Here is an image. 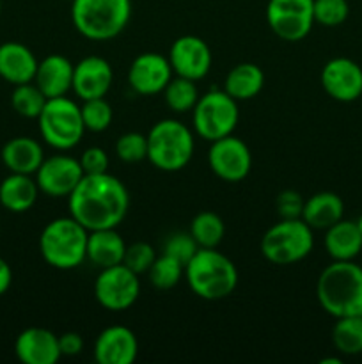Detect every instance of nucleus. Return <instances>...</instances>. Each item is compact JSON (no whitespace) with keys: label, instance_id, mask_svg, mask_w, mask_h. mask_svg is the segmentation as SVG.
<instances>
[{"label":"nucleus","instance_id":"f257e3e1","mask_svg":"<svg viewBox=\"0 0 362 364\" xmlns=\"http://www.w3.org/2000/svg\"><path fill=\"white\" fill-rule=\"evenodd\" d=\"M70 215L87 231L117 228L130 208V194L121 180L109 173L84 174L67 196Z\"/></svg>","mask_w":362,"mask_h":364},{"label":"nucleus","instance_id":"f03ea898","mask_svg":"<svg viewBox=\"0 0 362 364\" xmlns=\"http://www.w3.org/2000/svg\"><path fill=\"white\" fill-rule=\"evenodd\" d=\"M316 299L334 318L362 315V267L353 262H332L316 281Z\"/></svg>","mask_w":362,"mask_h":364},{"label":"nucleus","instance_id":"7ed1b4c3","mask_svg":"<svg viewBox=\"0 0 362 364\" xmlns=\"http://www.w3.org/2000/svg\"><path fill=\"white\" fill-rule=\"evenodd\" d=\"M185 277L197 297L220 301L236 290L238 270L227 256L215 249H201L185 265Z\"/></svg>","mask_w":362,"mask_h":364},{"label":"nucleus","instance_id":"20e7f679","mask_svg":"<svg viewBox=\"0 0 362 364\" xmlns=\"http://www.w3.org/2000/svg\"><path fill=\"white\" fill-rule=\"evenodd\" d=\"M89 231L73 217H59L43 228L39 252L50 267L71 270L87 259Z\"/></svg>","mask_w":362,"mask_h":364},{"label":"nucleus","instance_id":"39448f33","mask_svg":"<svg viewBox=\"0 0 362 364\" xmlns=\"http://www.w3.org/2000/svg\"><path fill=\"white\" fill-rule=\"evenodd\" d=\"M130 18L131 0H71V21L91 41L117 38Z\"/></svg>","mask_w":362,"mask_h":364},{"label":"nucleus","instance_id":"423d86ee","mask_svg":"<svg viewBox=\"0 0 362 364\" xmlns=\"http://www.w3.org/2000/svg\"><path fill=\"white\" fill-rule=\"evenodd\" d=\"M194 134L177 119H162L148 134V160L160 171L176 173L194 155Z\"/></svg>","mask_w":362,"mask_h":364},{"label":"nucleus","instance_id":"0eeeda50","mask_svg":"<svg viewBox=\"0 0 362 364\" xmlns=\"http://www.w3.org/2000/svg\"><path fill=\"white\" fill-rule=\"evenodd\" d=\"M314 247L312 228L302 219H280L263 235L261 255L273 265H293L311 255Z\"/></svg>","mask_w":362,"mask_h":364},{"label":"nucleus","instance_id":"6e6552de","mask_svg":"<svg viewBox=\"0 0 362 364\" xmlns=\"http://www.w3.org/2000/svg\"><path fill=\"white\" fill-rule=\"evenodd\" d=\"M38 127L43 141L59 151L75 148L85 134L80 107L67 96L46 100L38 117Z\"/></svg>","mask_w":362,"mask_h":364},{"label":"nucleus","instance_id":"1a4fd4ad","mask_svg":"<svg viewBox=\"0 0 362 364\" xmlns=\"http://www.w3.org/2000/svg\"><path fill=\"white\" fill-rule=\"evenodd\" d=\"M195 134L204 141L213 142L227 137L236 128L240 119L238 102L231 98L226 91L212 89L206 95L199 96L194 110H192Z\"/></svg>","mask_w":362,"mask_h":364},{"label":"nucleus","instance_id":"9d476101","mask_svg":"<svg viewBox=\"0 0 362 364\" xmlns=\"http://www.w3.org/2000/svg\"><path fill=\"white\" fill-rule=\"evenodd\" d=\"M141 295L138 274L128 269L124 263L102 269L94 283V297L106 311H126L137 302Z\"/></svg>","mask_w":362,"mask_h":364},{"label":"nucleus","instance_id":"9b49d317","mask_svg":"<svg viewBox=\"0 0 362 364\" xmlns=\"http://www.w3.org/2000/svg\"><path fill=\"white\" fill-rule=\"evenodd\" d=\"M314 0H268L266 21L277 38L302 41L314 25Z\"/></svg>","mask_w":362,"mask_h":364},{"label":"nucleus","instance_id":"f8f14e48","mask_svg":"<svg viewBox=\"0 0 362 364\" xmlns=\"http://www.w3.org/2000/svg\"><path fill=\"white\" fill-rule=\"evenodd\" d=\"M208 162L215 176L227 183H238L251 173L252 155L248 146L231 134L212 142Z\"/></svg>","mask_w":362,"mask_h":364},{"label":"nucleus","instance_id":"ddd939ff","mask_svg":"<svg viewBox=\"0 0 362 364\" xmlns=\"http://www.w3.org/2000/svg\"><path fill=\"white\" fill-rule=\"evenodd\" d=\"M84 176L80 160L70 155H53L35 171L39 192L48 198H67Z\"/></svg>","mask_w":362,"mask_h":364},{"label":"nucleus","instance_id":"4468645a","mask_svg":"<svg viewBox=\"0 0 362 364\" xmlns=\"http://www.w3.org/2000/svg\"><path fill=\"white\" fill-rule=\"evenodd\" d=\"M169 63L174 75L190 78L197 82L202 80L212 70V50L204 39L197 36H181L170 45Z\"/></svg>","mask_w":362,"mask_h":364},{"label":"nucleus","instance_id":"2eb2a0df","mask_svg":"<svg viewBox=\"0 0 362 364\" xmlns=\"http://www.w3.org/2000/svg\"><path fill=\"white\" fill-rule=\"evenodd\" d=\"M174 71L169 59L162 53L146 52L133 59L128 70V82L137 95L153 96L163 92Z\"/></svg>","mask_w":362,"mask_h":364},{"label":"nucleus","instance_id":"dca6fc26","mask_svg":"<svg viewBox=\"0 0 362 364\" xmlns=\"http://www.w3.org/2000/svg\"><path fill=\"white\" fill-rule=\"evenodd\" d=\"M322 85L337 102H355L362 96V68L348 57H334L323 66Z\"/></svg>","mask_w":362,"mask_h":364},{"label":"nucleus","instance_id":"f3484780","mask_svg":"<svg viewBox=\"0 0 362 364\" xmlns=\"http://www.w3.org/2000/svg\"><path fill=\"white\" fill-rule=\"evenodd\" d=\"M112 82L114 71L109 60L98 55H89L75 64L71 91L82 102L92 98H105L112 87Z\"/></svg>","mask_w":362,"mask_h":364},{"label":"nucleus","instance_id":"a211bd4d","mask_svg":"<svg viewBox=\"0 0 362 364\" xmlns=\"http://www.w3.org/2000/svg\"><path fill=\"white\" fill-rule=\"evenodd\" d=\"M14 354L23 364H55L62 358L59 336L45 327H28L18 334Z\"/></svg>","mask_w":362,"mask_h":364},{"label":"nucleus","instance_id":"6ab92c4d","mask_svg":"<svg viewBox=\"0 0 362 364\" xmlns=\"http://www.w3.org/2000/svg\"><path fill=\"white\" fill-rule=\"evenodd\" d=\"M137 354V336L124 326L106 327L96 338L94 359L99 364H131Z\"/></svg>","mask_w":362,"mask_h":364},{"label":"nucleus","instance_id":"aec40b11","mask_svg":"<svg viewBox=\"0 0 362 364\" xmlns=\"http://www.w3.org/2000/svg\"><path fill=\"white\" fill-rule=\"evenodd\" d=\"M73 68L67 57L60 53H52L39 60L34 75V84L41 89L46 98L66 96L73 87Z\"/></svg>","mask_w":362,"mask_h":364},{"label":"nucleus","instance_id":"412c9836","mask_svg":"<svg viewBox=\"0 0 362 364\" xmlns=\"http://www.w3.org/2000/svg\"><path fill=\"white\" fill-rule=\"evenodd\" d=\"M39 60L28 46L16 41L0 45V78L13 85L34 82Z\"/></svg>","mask_w":362,"mask_h":364},{"label":"nucleus","instance_id":"4be33fe9","mask_svg":"<svg viewBox=\"0 0 362 364\" xmlns=\"http://www.w3.org/2000/svg\"><path fill=\"white\" fill-rule=\"evenodd\" d=\"M325 249L334 262H353L362 251V233L357 220L341 219L325 230Z\"/></svg>","mask_w":362,"mask_h":364},{"label":"nucleus","instance_id":"5701e85b","mask_svg":"<svg viewBox=\"0 0 362 364\" xmlns=\"http://www.w3.org/2000/svg\"><path fill=\"white\" fill-rule=\"evenodd\" d=\"M0 159L11 173L31 174L32 176L45 160V151L35 139L21 135V137H14L4 144Z\"/></svg>","mask_w":362,"mask_h":364},{"label":"nucleus","instance_id":"b1692460","mask_svg":"<svg viewBox=\"0 0 362 364\" xmlns=\"http://www.w3.org/2000/svg\"><path fill=\"white\" fill-rule=\"evenodd\" d=\"M39 187L31 174L11 173L0 181V205L13 213H25L35 205Z\"/></svg>","mask_w":362,"mask_h":364},{"label":"nucleus","instance_id":"393cba45","mask_svg":"<svg viewBox=\"0 0 362 364\" xmlns=\"http://www.w3.org/2000/svg\"><path fill=\"white\" fill-rule=\"evenodd\" d=\"M124 252H126V244L116 228L89 231L87 259L99 270L123 263Z\"/></svg>","mask_w":362,"mask_h":364},{"label":"nucleus","instance_id":"a878e982","mask_svg":"<svg viewBox=\"0 0 362 364\" xmlns=\"http://www.w3.org/2000/svg\"><path fill=\"white\" fill-rule=\"evenodd\" d=\"M344 203L336 192H318L304 201L302 220L312 230H327L343 219Z\"/></svg>","mask_w":362,"mask_h":364},{"label":"nucleus","instance_id":"bb28decb","mask_svg":"<svg viewBox=\"0 0 362 364\" xmlns=\"http://www.w3.org/2000/svg\"><path fill=\"white\" fill-rule=\"evenodd\" d=\"M263 85H265V73L261 68L258 64L241 63L227 73L224 91L236 102H245L258 96Z\"/></svg>","mask_w":362,"mask_h":364},{"label":"nucleus","instance_id":"cd10ccee","mask_svg":"<svg viewBox=\"0 0 362 364\" xmlns=\"http://www.w3.org/2000/svg\"><path fill=\"white\" fill-rule=\"evenodd\" d=\"M332 329V343L343 355L362 354V315L336 318Z\"/></svg>","mask_w":362,"mask_h":364},{"label":"nucleus","instance_id":"c85d7f7f","mask_svg":"<svg viewBox=\"0 0 362 364\" xmlns=\"http://www.w3.org/2000/svg\"><path fill=\"white\" fill-rule=\"evenodd\" d=\"M188 233L201 249H215L226 235V224L213 212H201L192 219Z\"/></svg>","mask_w":362,"mask_h":364},{"label":"nucleus","instance_id":"c756f323","mask_svg":"<svg viewBox=\"0 0 362 364\" xmlns=\"http://www.w3.org/2000/svg\"><path fill=\"white\" fill-rule=\"evenodd\" d=\"M163 100L172 112H190L199 100V89L194 80L176 75V77L170 78L167 87L163 89Z\"/></svg>","mask_w":362,"mask_h":364},{"label":"nucleus","instance_id":"7c9ffc66","mask_svg":"<svg viewBox=\"0 0 362 364\" xmlns=\"http://www.w3.org/2000/svg\"><path fill=\"white\" fill-rule=\"evenodd\" d=\"M46 96L34 82L14 85V91L11 95V107L16 114L27 119H38L41 110L46 105Z\"/></svg>","mask_w":362,"mask_h":364},{"label":"nucleus","instance_id":"2f4dec72","mask_svg":"<svg viewBox=\"0 0 362 364\" xmlns=\"http://www.w3.org/2000/svg\"><path fill=\"white\" fill-rule=\"evenodd\" d=\"M148 274L153 287L158 288V290H170L180 283L181 276L185 274V267L177 259L162 255L153 262Z\"/></svg>","mask_w":362,"mask_h":364},{"label":"nucleus","instance_id":"473e14b6","mask_svg":"<svg viewBox=\"0 0 362 364\" xmlns=\"http://www.w3.org/2000/svg\"><path fill=\"white\" fill-rule=\"evenodd\" d=\"M82 121H84L85 130L89 132H105L112 123V107L105 98L84 100V105L80 107Z\"/></svg>","mask_w":362,"mask_h":364},{"label":"nucleus","instance_id":"72a5a7b5","mask_svg":"<svg viewBox=\"0 0 362 364\" xmlns=\"http://www.w3.org/2000/svg\"><path fill=\"white\" fill-rule=\"evenodd\" d=\"M116 155L121 162L137 164L148 159V135L126 132L116 141Z\"/></svg>","mask_w":362,"mask_h":364},{"label":"nucleus","instance_id":"f704fd0d","mask_svg":"<svg viewBox=\"0 0 362 364\" xmlns=\"http://www.w3.org/2000/svg\"><path fill=\"white\" fill-rule=\"evenodd\" d=\"M314 23L323 27H339L348 20L350 6L348 0H314Z\"/></svg>","mask_w":362,"mask_h":364},{"label":"nucleus","instance_id":"c9c22d12","mask_svg":"<svg viewBox=\"0 0 362 364\" xmlns=\"http://www.w3.org/2000/svg\"><path fill=\"white\" fill-rule=\"evenodd\" d=\"M197 251L199 245L195 244L194 237L190 233H181V231L180 233L170 235L165 244H163V255L177 259L183 267L194 258V255Z\"/></svg>","mask_w":362,"mask_h":364},{"label":"nucleus","instance_id":"e433bc0d","mask_svg":"<svg viewBox=\"0 0 362 364\" xmlns=\"http://www.w3.org/2000/svg\"><path fill=\"white\" fill-rule=\"evenodd\" d=\"M156 259L155 249L148 244V242H135V244L126 245V252H124L123 263L135 274H144L151 269L153 262Z\"/></svg>","mask_w":362,"mask_h":364},{"label":"nucleus","instance_id":"4c0bfd02","mask_svg":"<svg viewBox=\"0 0 362 364\" xmlns=\"http://www.w3.org/2000/svg\"><path fill=\"white\" fill-rule=\"evenodd\" d=\"M275 208L280 219H302L304 199L297 191H283L277 196Z\"/></svg>","mask_w":362,"mask_h":364},{"label":"nucleus","instance_id":"58836bf2","mask_svg":"<svg viewBox=\"0 0 362 364\" xmlns=\"http://www.w3.org/2000/svg\"><path fill=\"white\" fill-rule=\"evenodd\" d=\"M80 166L84 174H103L109 169V155L103 148L92 146L82 153Z\"/></svg>","mask_w":362,"mask_h":364},{"label":"nucleus","instance_id":"ea45409f","mask_svg":"<svg viewBox=\"0 0 362 364\" xmlns=\"http://www.w3.org/2000/svg\"><path fill=\"white\" fill-rule=\"evenodd\" d=\"M59 347L60 354L67 355V358H75L84 348V340L78 333H64L62 336H59Z\"/></svg>","mask_w":362,"mask_h":364},{"label":"nucleus","instance_id":"a19ab883","mask_svg":"<svg viewBox=\"0 0 362 364\" xmlns=\"http://www.w3.org/2000/svg\"><path fill=\"white\" fill-rule=\"evenodd\" d=\"M13 283V270H11L9 263L4 258H0V297L4 294H7V290L11 288Z\"/></svg>","mask_w":362,"mask_h":364},{"label":"nucleus","instance_id":"79ce46f5","mask_svg":"<svg viewBox=\"0 0 362 364\" xmlns=\"http://www.w3.org/2000/svg\"><path fill=\"white\" fill-rule=\"evenodd\" d=\"M341 364V359L339 358H327V359H322V364Z\"/></svg>","mask_w":362,"mask_h":364},{"label":"nucleus","instance_id":"37998d69","mask_svg":"<svg viewBox=\"0 0 362 364\" xmlns=\"http://www.w3.org/2000/svg\"><path fill=\"white\" fill-rule=\"evenodd\" d=\"M357 224H358V228H361V233H362V213H361V217H358Z\"/></svg>","mask_w":362,"mask_h":364},{"label":"nucleus","instance_id":"c03bdc74","mask_svg":"<svg viewBox=\"0 0 362 364\" xmlns=\"http://www.w3.org/2000/svg\"><path fill=\"white\" fill-rule=\"evenodd\" d=\"M0 11H2V0H0Z\"/></svg>","mask_w":362,"mask_h":364},{"label":"nucleus","instance_id":"a18cd8bd","mask_svg":"<svg viewBox=\"0 0 362 364\" xmlns=\"http://www.w3.org/2000/svg\"><path fill=\"white\" fill-rule=\"evenodd\" d=\"M361 98H362V96H361Z\"/></svg>","mask_w":362,"mask_h":364},{"label":"nucleus","instance_id":"49530a36","mask_svg":"<svg viewBox=\"0 0 362 364\" xmlns=\"http://www.w3.org/2000/svg\"><path fill=\"white\" fill-rule=\"evenodd\" d=\"M361 267H362V265H361Z\"/></svg>","mask_w":362,"mask_h":364}]
</instances>
